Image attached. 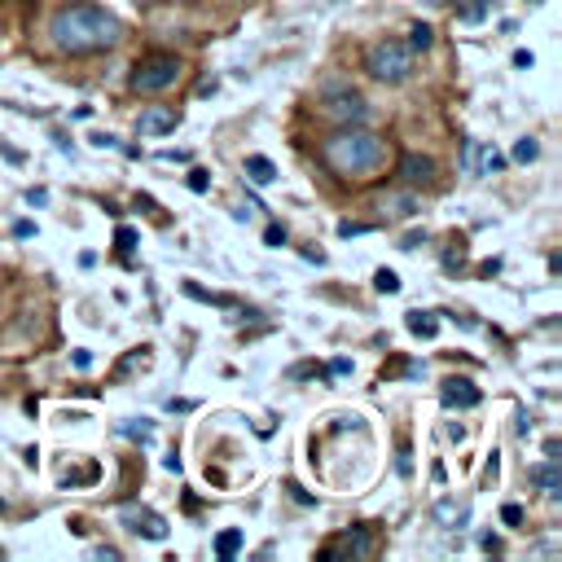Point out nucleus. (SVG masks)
Returning a JSON list of instances; mask_svg holds the SVG:
<instances>
[{
	"label": "nucleus",
	"instance_id": "obj_1",
	"mask_svg": "<svg viewBox=\"0 0 562 562\" xmlns=\"http://www.w3.org/2000/svg\"><path fill=\"white\" fill-rule=\"evenodd\" d=\"M48 35L61 53L70 57H88V53H101V48H114L123 40V22L101 9V4H66L53 13L48 22Z\"/></svg>",
	"mask_w": 562,
	"mask_h": 562
},
{
	"label": "nucleus",
	"instance_id": "obj_2",
	"mask_svg": "<svg viewBox=\"0 0 562 562\" xmlns=\"http://www.w3.org/2000/svg\"><path fill=\"white\" fill-rule=\"evenodd\" d=\"M321 162L342 180H364L386 167V140L364 123H347L329 140H321Z\"/></svg>",
	"mask_w": 562,
	"mask_h": 562
},
{
	"label": "nucleus",
	"instance_id": "obj_3",
	"mask_svg": "<svg viewBox=\"0 0 562 562\" xmlns=\"http://www.w3.org/2000/svg\"><path fill=\"white\" fill-rule=\"evenodd\" d=\"M364 70L373 79H382V83H404L413 75V48L404 40H395V35H382V40H373L364 48Z\"/></svg>",
	"mask_w": 562,
	"mask_h": 562
},
{
	"label": "nucleus",
	"instance_id": "obj_4",
	"mask_svg": "<svg viewBox=\"0 0 562 562\" xmlns=\"http://www.w3.org/2000/svg\"><path fill=\"white\" fill-rule=\"evenodd\" d=\"M180 75H184V66H180L176 53H145V57L132 66V92H162V88H171Z\"/></svg>",
	"mask_w": 562,
	"mask_h": 562
},
{
	"label": "nucleus",
	"instance_id": "obj_5",
	"mask_svg": "<svg viewBox=\"0 0 562 562\" xmlns=\"http://www.w3.org/2000/svg\"><path fill=\"white\" fill-rule=\"evenodd\" d=\"M325 119H334L338 127L364 123V119H369V101H364L360 92H329V97H325Z\"/></svg>",
	"mask_w": 562,
	"mask_h": 562
},
{
	"label": "nucleus",
	"instance_id": "obj_6",
	"mask_svg": "<svg viewBox=\"0 0 562 562\" xmlns=\"http://www.w3.org/2000/svg\"><path fill=\"white\" fill-rule=\"evenodd\" d=\"M123 527L145 536V540H167V518L145 509V505H123Z\"/></svg>",
	"mask_w": 562,
	"mask_h": 562
},
{
	"label": "nucleus",
	"instance_id": "obj_7",
	"mask_svg": "<svg viewBox=\"0 0 562 562\" xmlns=\"http://www.w3.org/2000/svg\"><path fill=\"white\" fill-rule=\"evenodd\" d=\"M338 553H347V558H369V553H373V536H369L364 527H351V531H342L334 544L321 549V558H338Z\"/></svg>",
	"mask_w": 562,
	"mask_h": 562
},
{
	"label": "nucleus",
	"instance_id": "obj_8",
	"mask_svg": "<svg viewBox=\"0 0 562 562\" xmlns=\"http://www.w3.org/2000/svg\"><path fill=\"white\" fill-rule=\"evenodd\" d=\"M176 123H180V114H176L171 105H145V110L136 114V132H140V136H162V132H176Z\"/></svg>",
	"mask_w": 562,
	"mask_h": 562
},
{
	"label": "nucleus",
	"instance_id": "obj_9",
	"mask_svg": "<svg viewBox=\"0 0 562 562\" xmlns=\"http://www.w3.org/2000/svg\"><path fill=\"white\" fill-rule=\"evenodd\" d=\"M439 400H443L448 408H474V404L483 400V391H479L470 378H448V382L439 386Z\"/></svg>",
	"mask_w": 562,
	"mask_h": 562
},
{
	"label": "nucleus",
	"instance_id": "obj_10",
	"mask_svg": "<svg viewBox=\"0 0 562 562\" xmlns=\"http://www.w3.org/2000/svg\"><path fill=\"white\" fill-rule=\"evenodd\" d=\"M395 176H400L404 184H426V180L435 176V162H430L426 154H400V167H395Z\"/></svg>",
	"mask_w": 562,
	"mask_h": 562
},
{
	"label": "nucleus",
	"instance_id": "obj_11",
	"mask_svg": "<svg viewBox=\"0 0 562 562\" xmlns=\"http://www.w3.org/2000/svg\"><path fill=\"white\" fill-rule=\"evenodd\" d=\"M246 180H250V184H272V180H277V167H272V158H263V154H250V158H246Z\"/></svg>",
	"mask_w": 562,
	"mask_h": 562
},
{
	"label": "nucleus",
	"instance_id": "obj_12",
	"mask_svg": "<svg viewBox=\"0 0 562 562\" xmlns=\"http://www.w3.org/2000/svg\"><path fill=\"white\" fill-rule=\"evenodd\" d=\"M536 483H540V492L549 496V501H558L562 496V479H558V457H549L540 470H536Z\"/></svg>",
	"mask_w": 562,
	"mask_h": 562
},
{
	"label": "nucleus",
	"instance_id": "obj_13",
	"mask_svg": "<svg viewBox=\"0 0 562 562\" xmlns=\"http://www.w3.org/2000/svg\"><path fill=\"white\" fill-rule=\"evenodd\" d=\"M382 211L395 215V220H408V215H417V198H413V193H391V198L382 202Z\"/></svg>",
	"mask_w": 562,
	"mask_h": 562
},
{
	"label": "nucleus",
	"instance_id": "obj_14",
	"mask_svg": "<svg viewBox=\"0 0 562 562\" xmlns=\"http://www.w3.org/2000/svg\"><path fill=\"white\" fill-rule=\"evenodd\" d=\"M237 549H241V531H237V527H228V531L215 536V558L228 562V558H237Z\"/></svg>",
	"mask_w": 562,
	"mask_h": 562
},
{
	"label": "nucleus",
	"instance_id": "obj_15",
	"mask_svg": "<svg viewBox=\"0 0 562 562\" xmlns=\"http://www.w3.org/2000/svg\"><path fill=\"white\" fill-rule=\"evenodd\" d=\"M487 9H492V0H457V18H461V22H470V26H474V22H483V18H487Z\"/></svg>",
	"mask_w": 562,
	"mask_h": 562
},
{
	"label": "nucleus",
	"instance_id": "obj_16",
	"mask_svg": "<svg viewBox=\"0 0 562 562\" xmlns=\"http://www.w3.org/2000/svg\"><path fill=\"white\" fill-rule=\"evenodd\" d=\"M408 329H413L417 338H435V329H439V325H435V316H430V312H408Z\"/></svg>",
	"mask_w": 562,
	"mask_h": 562
},
{
	"label": "nucleus",
	"instance_id": "obj_17",
	"mask_svg": "<svg viewBox=\"0 0 562 562\" xmlns=\"http://www.w3.org/2000/svg\"><path fill=\"white\" fill-rule=\"evenodd\" d=\"M408 48H413V53L430 48V26H426V22H413V26H408Z\"/></svg>",
	"mask_w": 562,
	"mask_h": 562
},
{
	"label": "nucleus",
	"instance_id": "obj_18",
	"mask_svg": "<svg viewBox=\"0 0 562 562\" xmlns=\"http://www.w3.org/2000/svg\"><path fill=\"white\" fill-rule=\"evenodd\" d=\"M479 154H483V158H474V171H487V176H492V171H501V167H505V158H501L492 145H487V149H479Z\"/></svg>",
	"mask_w": 562,
	"mask_h": 562
},
{
	"label": "nucleus",
	"instance_id": "obj_19",
	"mask_svg": "<svg viewBox=\"0 0 562 562\" xmlns=\"http://www.w3.org/2000/svg\"><path fill=\"white\" fill-rule=\"evenodd\" d=\"M373 285H378L382 294H395V290H400V277H395L391 268H378V277H373Z\"/></svg>",
	"mask_w": 562,
	"mask_h": 562
},
{
	"label": "nucleus",
	"instance_id": "obj_20",
	"mask_svg": "<svg viewBox=\"0 0 562 562\" xmlns=\"http://www.w3.org/2000/svg\"><path fill=\"white\" fill-rule=\"evenodd\" d=\"M119 435H132V439H149V435H154V426H149L145 417H140V426H136V422H119Z\"/></svg>",
	"mask_w": 562,
	"mask_h": 562
},
{
	"label": "nucleus",
	"instance_id": "obj_21",
	"mask_svg": "<svg viewBox=\"0 0 562 562\" xmlns=\"http://www.w3.org/2000/svg\"><path fill=\"white\" fill-rule=\"evenodd\" d=\"M536 154H540V145H536V140H531V136H522V140H518V145H514V158H518V162H531V158H536Z\"/></svg>",
	"mask_w": 562,
	"mask_h": 562
},
{
	"label": "nucleus",
	"instance_id": "obj_22",
	"mask_svg": "<svg viewBox=\"0 0 562 562\" xmlns=\"http://www.w3.org/2000/svg\"><path fill=\"white\" fill-rule=\"evenodd\" d=\"M114 246H119L123 255H127V250H136V233H132V228H119V233H114Z\"/></svg>",
	"mask_w": 562,
	"mask_h": 562
},
{
	"label": "nucleus",
	"instance_id": "obj_23",
	"mask_svg": "<svg viewBox=\"0 0 562 562\" xmlns=\"http://www.w3.org/2000/svg\"><path fill=\"white\" fill-rule=\"evenodd\" d=\"M360 233H369V224H351V220L338 224V237H360Z\"/></svg>",
	"mask_w": 562,
	"mask_h": 562
},
{
	"label": "nucleus",
	"instance_id": "obj_24",
	"mask_svg": "<svg viewBox=\"0 0 562 562\" xmlns=\"http://www.w3.org/2000/svg\"><path fill=\"white\" fill-rule=\"evenodd\" d=\"M263 241H268V246H285V228H281V224H268Z\"/></svg>",
	"mask_w": 562,
	"mask_h": 562
},
{
	"label": "nucleus",
	"instance_id": "obj_25",
	"mask_svg": "<svg viewBox=\"0 0 562 562\" xmlns=\"http://www.w3.org/2000/svg\"><path fill=\"white\" fill-rule=\"evenodd\" d=\"M206 184H211L206 171H189V189H193V193H206Z\"/></svg>",
	"mask_w": 562,
	"mask_h": 562
},
{
	"label": "nucleus",
	"instance_id": "obj_26",
	"mask_svg": "<svg viewBox=\"0 0 562 562\" xmlns=\"http://www.w3.org/2000/svg\"><path fill=\"white\" fill-rule=\"evenodd\" d=\"M501 518H505L509 527H518V522H522V509H518V505H505V509H501Z\"/></svg>",
	"mask_w": 562,
	"mask_h": 562
},
{
	"label": "nucleus",
	"instance_id": "obj_27",
	"mask_svg": "<svg viewBox=\"0 0 562 562\" xmlns=\"http://www.w3.org/2000/svg\"><path fill=\"white\" fill-rule=\"evenodd\" d=\"M531 61H536V57H531V53H527V48H518V53H514V66H522V70H527V66H531Z\"/></svg>",
	"mask_w": 562,
	"mask_h": 562
},
{
	"label": "nucleus",
	"instance_id": "obj_28",
	"mask_svg": "<svg viewBox=\"0 0 562 562\" xmlns=\"http://www.w3.org/2000/svg\"><path fill=\"white\" fill-rule=\"evenodd\" d=\"M184 158H189L184 149H162V162H184Z\"/></svg>",
	"mask_w": 562,
	"mask_h": 562
},
{
	"label": "nucleus",
	"instance_id": "obj_29",
	"mask_svg": "<svg viewBox=\"0 0 562 562\" xmlns=\"http://www.w3.org/2000/svg\"><path fill=\"white\" fill-rule=\"evenodd\" d=\"M97 558H101V562H119V549H110V544H101V549H97Z\"/></svg>",
	"mask_w": 562,
	"mask_h": 562
},
{
	"label": "nucleus",
	"instance_id": "obj_30",
	"mask_svg": "<svg viewBox=\"0 0 562 562\" xmlns=\"http://www.w3.org/2000/svg\"><path fill=\"white\" fill-rule=\"evenodd\" d=\"M88 364H92V356L79 347V351H75V369H88Z\"/></svg>",
	"mask_w": 562,
	"mask_h": 562
}]
</instances>
